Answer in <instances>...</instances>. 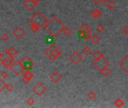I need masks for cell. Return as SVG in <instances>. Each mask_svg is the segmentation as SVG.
<instances>
[{"label": "cell", "mask_w": 128, "mask_h": 108, "mask_svg": "<svg viewBox=\"0 0 128 108\" xmlns=\"http://www.w3.org/2000/svg\"><path fill=\"white\" fill-rule=\"evenodd\" d=\"M63 26L64 24L56 17L53 16L51 19L47 20L44 28L50 35L56 38L62 32Z\"/></svg>", "instance_id": "6da1fadb"}, {"label": "cell", "mask_w": 128, "mask_h": 108, "mask_svg": "<svg viewBox=\"0 0 128 108\" xmlns=\"http://www.w3.org/2000/svg\"><path fill=\"white\" fill-rule=\"evenodd\" d=\"M47 21V19L44 17L40 11H38L35 14H34L29 20L30 23V29L33 32H38L40 29L44 28V26Z\"/></svg>", "instance_id": "7a4b0ae2"}, {"label": "cell", "mask_w": 128, "mask_h": 108, "mask_svg": "<svg viewBox=\"0 0 128 108\" xmlns=\"http://www.w3.org/2000/svg\"><path fill=\"white\" fill-rule=\"evenodd\" d=\"M44 54L50 60L55 61L60 56L62 52L58 48L56 45H55L54 44H52L47 49L44 50Z\"/></svg>", "instance_id": "3957f363"}, {"label": "cell", "mask_w": 128, "mask_h": 108, "mask_svg": "<svg viewBox=\"0 0 128 108\" xmlns=\"http://www.w3.org/2000/svg\"><path fill=\"white\" fill-rule=\"evenodd\" d=\"M92 65L95 66L97 70L101 71L103 68H104L106 67H108L109 65V62L104 56H103V57H101L100 59L94 60L92 62Z\"/></svg>", "instance_id": "277c9868"}, {"label": "cell", "mask_w": 128, "mask_h": 108, "mask_svg": "<svg viewBox=\"0 0 128 108\" xmlns=\"http://www.w3.org/2000/svg\"><path fill=\"white\" fill-rule=\"evenodd\" d=\"M10 69L16 76H19L20 74H21L24 71V68L22 64V62L19 61V60L15 61L14 62H13L11 66L10 67Z\"/></svg>", "instance_id": "5b68a950"}, {"label": "cell", "mask_w": 128, "mask_h": 108, "mask_svg": "<svg viewBox=\"0 0 128 108\" xmlns=\"http://www.w3.org/2000/svg\"><path fill=\"white\" fill-rule=\"evenodd\" d=\"M13 60L14 59L8 56V54L6 53L5 50L1 53V56H0V62H1V63L5 68H8L11 66L12 63H13Z\"/></svg>", "instance_id": "8992f818"}, {"label": "cell", "mask_w": 128, "mask_h": 108, "mask_svg": "<svg viewBox=\"0 0 128 108\" xmlns=\"http://www.w3.org/2000/svg\"><path fill=\"white\" fill-rule=\"evenodd\" d=\"M47 90V86L41 82H38L32 87V91L38 96H41L42 95H44Z\"/></svg>", "instance_id": "52a82bcc"}, {"label": "cell", "mask_w": 128, "mask_h": 108, "mask_svg": "<svg viewBox=\"0 0 128 108\" xmlns=\"http://www.w3.org/2000/svg\"><path fill=\"white\" fill-rule=\"evenodd\" d=\"M69 60L73 65H77L82 60V55H81L78 51H73L69 56Z\"/></svg>", "instance_id": "ba28073f"}, {"label": "cell", "mask_w": 128, "mask_h": 108, "mask_svg": "<svg viewBox=\"0 0 128 108\" xmlns=\"http://www.w3.org/2000/svg\"><path fill=\"white\" fill-rule=\"evenodd\" d=\"M22 64L24 68V71L25 70H31L33 67V65H35V62H34L28 56H25L21 60Z\"/></svg>", "instance_id": "9c48e42d"}, {"label": "cell", "mask_w": 128, "mask_h": 108, "mask_svg": "<svg viewBox=\"0 0 128 108\" xmlns=\"http://www.w3.org/2000/svg\"><path fill=\"white\" fill-rule=\"evenodd\" d=\"M38 0H24L23 4L28 11H31L38 5Z\"/></svg>", "instance_id": "30bf717a"}, {"label": "cell", "mask_w": 128, "mask_h": 108, "mask_svg": "<svg viewBox=\"0 0 128 108\" xmlns=\"http://www.w3.org/2000/svg\"><path fill=\"white\" fill-rule=\"evenodd\" d=\"M118 65L126 74H128V54L126 55L122 59H121Z\"/></svg>", "instance_id": "8fae6325"}, {"label": "cell", "mask_w": 128, "mask_h": 108, "mask_svg": "<svg viewBox=\"0 0 128 108\" xmlns=\"http://www.w3.org/2000/svg\"><path fill=\"white\" fill-rule=\"evenodd\" d=\"M25 30L22 28L21 26H17L14 29L13 31V35L15 36V38L16 39H20L22 38L23 36L25 35Z\"/></svg>", "instance_id": "7c38bea8"}, {"label": "cell", "mask_w": 128, "mask_h": 108, "mask_svg": "<svg viewBox=\"0 0 128 108\" xmlns=\"http://www.w3.org/2000/svg\"><path fill=\"white\" fill-rule=\"evenodd\" d=\"M33 77V74L30 71V70H25L23 74V83L24 84H28V83Z\"/></svg>", "instance_id": "4fadbf2b"}, {"label": "cell", "mask_w": 128, "mask_h": 108, "mask_svg": "<svg viewBox=\"0 0 128 108\" xmlns=\"http://www.w3.org/2000/svg\"><path fill=\"white\" fill-rule=\"evenodd\" d=\"M62 77V74L58 71H53L52 74L49 75V79L51 80V81H53L55 83H58L61 81Z\"/></svg>", "instance_id": "5bb4252c"}, {"label": "cell", "mask_w": 128, "mask_h": 108, "mask_svg": "<svg viewBox=\"0 0 128 108\" xmlns=\"http://www.w3.org/2000/svg\"><path fill=\"white\" fill-rule=\"evenodd\" d=\"M78 33H79V38H81V39H84V40H88V39H90L91 36V29L88 30V31L78 30Z\"/></svg>", "instance_id": "9a60e30c"}, {"label": "cell", "mask_w": 128, "mask_h": 108, "mask_svg": "<svg viewBox=\"0 0 128 108\" xmlns=\"http://www.w3.org/2000/svg\"><path fill=\"white\" fill-rule=\"evenodd\" d=\"M5 51L8 54V56H9L11 58H12L13 59L16 57V55H17V50H16V49L14 47H11L10 48L5 50Z\"/></svg>", "instance_id": "2e32d148"}, {"label": "cell", "mask_w": 128, "mask_h": 108, "mask_svg": "<svg viewBox=\"0 0 128 108\" xmlns=\"http://www.w3.org/2000/svg\"><path fill=\"white\" fill-rule=\"evenodd\" d=\"M102 14V12L100 10V9L98 8H95V9H94L93 11H91V16L94 18H95V19H97V18L100 17Z\"/></svg>", "instance_id": "e0dca14e"}, {"label": "cell", "mask_w": 128, "mask_h": 108, "mask_svg": "<svg viewBox=\"0 0 128 108\" xmlns=\"http://www.w3.org/2000/svg\"><path fill=\"white\" fill-rule=\"evenodd\" d=\"M90 40L94 44H97L100 41V37L97 34H94V35H91Z\"/></svg>", "instance_id": "ac0fdd59"}, {"label": "cell", "mask_w": 128, "mask_h": 108, "mask_svg": "<svg viewBox=\"0 0 128 108\" xmlns=\"http://www.w3.org/2000/svg\"><path fill=\"white\" fill-rule=\"evenodd\" d=\"M64 35L66 36H69L71 33H72V29L70 28V27H68L65 25L63 26V28H62V31Z\"/></svg>", "instance_id": "d6986e66"}, {"label": "cell", "mask_w": 128, "mask_h": 108, "mask_svg": "<svg viewBox=\"0 0 128 108\" xmlns=\"http://www.w3.org/2000/svg\"><path fill=\"white\" fill-rule=\"evenodd\" d=\"M114 104H115V106L116 107H119V108H120V107H121L124 106V102L123 100H121V98H117V99H115V101H114Z\"/></svg>", "instance_id": "ffe728a7"}, {"label": "cell", "mask_w": 128, "mask_h": 108, "mask_svg": "<svg viewBox=\"0 0 128 108\" xmlns=\"http://www.w3.org/2000/svg\"><path fill=\"white\" fill-rule=\"evenodd\" d=\"M106 4V7L109 9L110 11H112L116 6L115 3L114 2V1H112V0H109Z\"/></svg>", "instance_id": "44dd1931"}, {"label": "cell", "mask_w": 128, "mask_h": 108, "mask_svg": "<svg viewBox=\"0 0 128 108\" xmlns=\"http://www.w3.org/2000/svg\"><path fill=\"white\" fill-rule=\"evenodd\" d=\"M100 71L101 72L102 75H103L104 77H108L110 74V73H111V71L108 68V67H106V68H103V69H102L101 71Z\"/></svg>", "instance_id": "7402d4cb"}, {"label": "cell", "mask_w": 128, "mask_h": 108, "mask_svg": "<svg viewBox=\"0 0 128 108\" xmlns=\"http://www.w3.org/2000/svg\"><path fill=\"white\" fill-rule=\"evenodd\" d=\"M103 56H104L103 53H102L99 50H97V51H95V53H93V58H94V59H100L101 57H103Z\"/></svg>", "instance_id": "603a6c76"}, {"label": "cell", "mask_w": 128, "mask_h": 108, "mask_svg": "<svg viewBox=\"0 0 128 108\" xmlns=\"http://www.w3.org/2000/svg\"><path fill=\"white\" fill-rule=\"evenodd\" d=\"M90 29H91L90 27L88 26V25L87 23H82L78 29V30H82V31H88Z\"/></svg>", "instance_id": "cb8c5ba5"}, {"label": "cell", "mask_w": 128, "mask_h": 108, "mask_svg": "<svg viewBox=\"0 0 128 108\" xmlns=\"http://www.w3.org/2000/svg\"><path fill=\"white\" fill-rule=\"evenodd\" d=\"M91 47L89 46H85L83 49H82V53L85 56H88L91 53Z\"/></svg>", "instance_id": "d4e9b609"}, {"label": "cell", "mask_w": 128, "mask_h": 108, "mask_svg": "<svg viewBox=\"0 0 128 108\" xmlns=\"http://www.w3.org/2000/svg\"><path fill=\"white\" fill-rule=\"evenodd\" d=\"M87 97L89 98V99H91V100H94L96 97H97V95H96V93L94 92V91H90L88 94H87Z\"/></svg>", "instance_id": "484cf974"}, {"label": "cell", "mask_w": 128, "mask_h": 108, "mask_svg": "<svg viewBox=\"0 0 128 108\" xmlns=\"http://www.w3.org/2000/svg\"><path fill=\"white\" fill-rule=\"evenodd\" d=\"M96 30L98 32H103L105 30V27H104V26L103 24H98L96 26Z\"/></svg>", "instance_id": "4316f807"}, {"label": "cell", "mask_w": 128, "mask_h": 108, "mask_svg": "<svg viewBox=\"0 0 128 108\" xmlns=\"http://www.w3.org/2000/svg\"><path fill=\"white\" fill-rule=\"evenodd\" d=\"M0 39H1L2 41L5 42L9 39V36H8L6 33H3V34L1 35V36H0Z\"/></svg>", "instance_id": "83f0119b"}, {"label": "cell", "mask_w": 128, "mask_h": 108, "mask_svg": "<svg viewBox=\"0 0 128 108\" xmlns=\"http://www.w3.org/2000/svg\"><path fill=\"white\" fill-rule=\"evenodd\" d=\"M6 83L4 81V80L0 78V92H1L4 89H5Z\"/></svg>", "instance_id": "f1b7e54d"}, {"label": "cell", "mask_w": 128, "mask_h": 108, "mask_svg": "<svg viewBox=\"0 0 128 108\" xmlns=\"http://www.w3.org/2000/svg\"><path fill=\"white\" fill-rule=\"evenodd\" d=\"M26 103L29 104V105H33L35 103V98H34L33 97H29L27 100H26Z\"/></svg>", "instance_id": "f546056e"}, {"label": "cell", "mask_w": 128, "mask_h": 108, "mask_svg": "<svg viewBox=\"0 0 128 108\" xmlns=\"http://www.w3.org/2000/svg\"><path fill=\"white\" fill-rule=\"evenodd\" d=\"M5 89L7 90L8 92H11V91H13V89H14V86L11 85V84H10V83H6V85H5Z\"/></svg>", "instance_id": "4dcf8cb0"}, {"label": "cell", "mask_w": 128, "mask_h": 108, "mask_svg": "<svg viewBox=\"0 0 128 108\" xmlns=\"http://www.w3.org/2000/svg\"><path fill=\"white\" fill-rule=\"evenodd\" d=\"M8 76H9V74H8V73L7 71H2V74H1V77L2 79H7L8 77Z\"/></svg>", "instance_id": "1f68e13d"}, {"label": "cell", "mask_w": 128, "mask_h": 108, "mask_svg": "<svg viewBox=\"0 0 128 108\" xmlns=\"http://www.w3.org/2000/svg\"><path fill=\"white\" fill-rule=\"evenodd\" d=\"M122 33L124 35H128V26H126L122 28Z\"/></svg>", "instance_id": "d6a6232c"}, {"label": "cell", "mask_w": 128, "mask_h": 108, "mask_svg": "<svg viewBox=\"0 0 128 108\" xmlns=\"http://www.w3.org/2000/svg\"><path fill=\"white\" fill-rule=\"evenodd\" d=\"M93 2L96 5H98L101 2V0H93Z\"/></svg>", "instance_id": "836d02e7"}, {"label": "cell", "mask_w": 128, "mask_h": 108, "mask_svg": "<svg viewBox=\"0 0 128 108\" xmlns=\"http://www.w3.org/2000/svg\"><path fill=\"white\" fill-rule=\"evenodd\" d=\"M108 1H109V0H101V2H103V3H106Z\"/></svg>", "instance_id": "e575fe53"}, {"label": "cell", "mask_w": 128, "mask_h": 108, "mask_svg": "<svg viewBox=\"0 0 128 108\" xmlns=\"http://www.w3.org/2000/svg\"><path fill=\"white\" fill-rule=\"evenodd\" d=\"M1 53H0V56H1Z\"/></svg>", "instance_id": "d590c367"}, {"label": "cell", "mask_w": 128, "mask_h": 108, "mask_svg": "<svg viewBox=\"0 0 128 108\" xmlns=\"http://www.w3.org/2000/svg\"><path fill=\"white\" fill-rule=\"evenodd\" d=\"M127 13H128V11H127Z\"/></svg>", "instance_id": "8d00e7d4"}]
</instances>
